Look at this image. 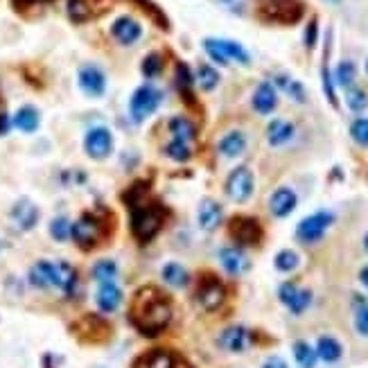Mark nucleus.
<instances>
[{
	"label": "nucleus",
	"mask_w": 368,
	"mask_h": 368,
	"mask_svg": "<svg viewBox=\"0 0 368 368\" xmlns=\"http://www.w3.org/2000/svg\"><path fill=\"white\" fill-rule=\"evenodd\" d=\"M172 319V305L167 296L156 287H142L131 303V321L142 335L154 337Z\"/></svg>",
	"instance_id": "1"
},
{
	"label": "nucleus",
	"mask_w": 368,
	"mask_h": 368,
	"mask_svg": "<svg viewBox=\"0 0 368 368\" xmlns=\"http://www.w3.org/2000/svg\"><path fill=\"white\" fill-rule=\"evenodd\" d=\"M305 5L301 0H262L258 5L260 21L274 25H294L303 19Z\"/></svg>",
	"instance_id": "2"
},
{
	"label": "nucleus",
	"mask_w": 368,
	"mask_h": 368,
	"mask_svg": "<svg viewBox=\"0 0 368 368\" xmlns=\"http://www.w3.org/2000/svg\"><path fill=\"white\" fill-rule=\"evenodd\" d=\"M206 52L210 55L212 61H217L219 66H226L231 61H237L242 66L251 64V55L242 48V43L228 41V39H206L203 41Z\"/></svg>",
	"instance_id": "3"
},
{
	"label": "nucleus",
	"mask_w": 368,
	"mask_h": 368,
	"mask_svg": "<svg viewBox=\"0 0 368 368\" xmlns=\"http://www.w3.org/2000/svg\"><path fill=\"white\" fill-rule=\"evenodd\" d=\"M163 219H165V212L163 208H158V206H140V208L133 210V235H136L140 242H149L151 237L156 235L163 226Z\"/></svg>",
	"instance_id": "4"
},
{
	"label": "nucleus",
	"mask_w": 368,
	"mask_h": 368,
	"mask_svg": "<svg viewBox=\"0 0 368 368\" xmlns=\"http://www.w3.org/2000/svg\"><path fill=\"white\" fill-rule=\"evenodd\" d=\"M160 102H163V91H160V88L151 86V84H145V86L136 88L133 95H131V102H129L131 118L136 122L147 120L149 115L160 106Z\"/></svg>",
	"instance_id": "5"
},
{
	"label": "nucleus",
	"mask_w": 368,
	"mask_h": 368,
	"mask_svg": "<svg viewBox=\"0 0 368 368\" xmlns=\"http://www.w3.org/2000/svg\"><path fill=\"white\" fill-rule=\"evenodd\" d=\"M332 221H335V215L328 212V210H319L310 215V217H305L299 228H296V237L305 244H312V242H319L323 235H326V231L332 226Z\"/></svg>",
	"instance_id": "6"
},
{
	"label": "nucleus",
	"mask_w": 368,
	"mask_h": 368,
	"mask_svg": "<svg viewBox=\"0 0 368 368\" xmlns=\"http://www.w3.org/2000/svg\"><path fill=\"white\" fill-rule=\"evenodd\" d=\"M253 172H251L249 167H237V169H233L231 176H228V181H226V192L233 201H237V203H244L251 194H253Z\"/></svg>",
	"instance_id": "7"
},
{
	"label": "nucleus",
	"mask_w": 368,
	"mask_h": 368,
	"mask_svg": "<svg viewBox=\"0 0 368 368\" xmlns=\"http://www.w3.org/2000/svg\"><path fill=\"white\" fill-rule=\"evenodd\" d=\"M70 237L82 249H93L102 237V224L93 215H84V217L77 219V224H73V235Z\"/></svg>",
	"instance_id": "8"
},
{
	"label": "nucleus",
	"mask_w": 368,
	"mask_h": 368,
	"mask_svg": "<svg viewBox=\"0 0 368 368\" xmlns=\"http://www.w3.org/2000/svg\"><path fill=\"white\" fill-rule=\"evenodd\" d=\"M84 149L91 158H106L113 151V133L106 127H93L84 138Z\"/></svg>",
	"instance_id": "9"
},
{
	"label": "nucleus",
	"mask_w": 368,
	"mask_h": 368,
	"mask_svg": "<svg viewBox=\"0 0 368 368\" xmlns=\"http://www.w3.org/2000/svg\"><path fill=\"white\" fill-rule=\"evenodd\" d=\"M224 299H226V290L224 285L212 276H206L199 283V290H196V301L201 303V308L206 310H217L221 308Z\"/></svg>",
	"instance_id": "10"
},
{
	"label": "nucleus",
	"mask_w": 368,
	"mask_h": 368,
	"mask_svg": "<svg viewBox=\"0 0 368 368\" xmlns=\"http://www.w3.org/2000/svg\"><path fill=\"white\" fill-rule=\"evenodd\" d=\"M231 235L237 244L251 246L262 240V228H260V224L251 217H235V219H231Z\"/></svg>",
	"instance_id": "11"
},
{
	"label": "nucleus",
	"mask_w": 368,
	"mask_h": 368,
	"mask_svg": "<svg viewBox=\"0 0 368 368\" xmlns=\"http://www.w3.org/2000/svg\"><path fill=\"white\" fill-rule=\"evenodd\" d=\"M278 296H281V301L294 314H303L312 303V292L310 290H301V287L294 285V283H283L281 290H278Z\"/></svg>",
	"instance_id": "12"
},
{
	"label": "nucleus",
	"mask_w": 368,
	"mask_h": 368,
	"mask_svg": "<svg viewBox=\"0 0 368 368\" xmlns=\"http://www.w3.org/2000/svg\"><path fill=\"white\" fill-rule=\"evenodd\" d=\"M111 34L120 46H133V43L142 37V28L136 19H131V16H120V19H115V23L111 25Z\"/></svg>",
	"instance_id": "13"
},
{
	"label": "nucleus",
	"mask_w": 368,
	"mask_h": 368,
	"mask_svg": "<svg viewBox=\"0 0 368 368\" xmlns=\"http://www.w3.org/2000/svg\"><path fill=\"white\" fill-rule=\"evenodd\" d=\"M79 88L91 95V97H102L106 93V77L97 66H84L79 68Z\"/></svg>",
	"instance_id": "14"
},
{
	"label": "nucleus",
	"mask_w": 368,
	"mask_h": 368,
	"mask_svg": "<svg viewBox=\"0 0 368 368\" xmlns=\"http://www.w3.org/2000/svg\"><path fill=\"white\" fill-rule=\"evenodd\" d=\"M219 346L228 353H244L251 346V332L244 326H231L221 332Z\"/></svg>",
	"instance_id": "15"
},
{
	"label": "nucleus",
	"mask_w": 368,
	"mask_h": 368,
	"mask_svg": "<svg viewBox=\"0 0 368 368\" xmlns=\"http://www.w3.org/2000/svg\"><path fill=\"white\" fill-rule=\"evenodd\" d=\"M136 368H190V364L167 350H154L142 357Z\"/></svg>",
	"instance_id": "16"
},
{
	"label": "nucleus",
	"mask_w": 368,
	"mask_h": 368,
	"mask_svg": "<svg viewBox=\"0 0 368 368\" xmlns=\"http://www.w3.org/2000/svg\"><path fill=\"white\" fill-rule=\"evenodd\" d=\"M296 203H299V196L292 187H278L269 199V208H271L274 217H287L296 208Z\"/></svg>",
	"instance_id": "17"
},
{
	"label": "nucleus",
	"mask_w": 368,
	"mask_h": 368,
	"mask_svg": "<svg viewBox=\"0 0 368 368\" xmlns=\"http://www.w3.org/2000/svg\"><path fill=\"white\" fill-rule=\"evenodd\" d=\"M253 109L260 113V115H269L276 106H278V93L271 82H262L253 93Z\"/></svg>",
	"instance_id": "18"
},
{
	"label": "nucleus",
	"mask_w": 368,
	"mask_h": 368,
	"mask_svg": "<svg viewBox=\"0 0 368 368\" xmlns=\"http://www.w3.org/2000/svg\"><path fill=\"white\" fill-rule=\"evenodd\" d=\"M219 260H221V267L226 269L228 274H233V276L244 274L246 269H249V258H246V253L240 246L221 249L219 251Z\"/></svg>",
	"instance_id": "19"
},
{
	"label": "nucleus",
	"mask_w": 368,
	"mask_h": 368,
	"mask_svg": "<svg viewBox=\"0 0 368 368\" xmlns=\"http://www.w3.org/2000/svg\"><path fill=\"white\" fill-rule=\"evenodd\" d=\"M30 283L39 290H48V287H57V265L41 260L30 269Z\"/></svg>",
	"instance_id": "20"
},
{
	"label": "nucleus",
	"mask_w": 368,
	"mask_h": 368,
	"mask_svg": "<svg viewBox=\"0 0 368 368\" xmlns=\"http://www.w3.org/2000/svg\"><path fill=\"white\" fill-rule=\"evenodd\" d=\"M97 308L102 312H115L118 310V305L122 301V290L113 281L111 283H100L97 287Z\"/></svg>",
	"instance_id": "21"
},
{
	"label": "nucleus",
	"mask_w": 368,
	"mask_h": 368,
	"mask_svg": "<svg viewBox=\"0 0 368 368\" xmlns=\"http://www.w3.org/2000/svg\"><path fill=\"white\" fill-rule=\"evenodd\" d=\"M294 133H296V127H294L290 120L278 118V120L269 122V127H267V140H269V145L281 147V145H285V142H290V140L294 138Z\"/></svg>",
	"instance_id": "22"
},
{
	"label": "nucleus",
	"mask_w": 368,
	"mask_h": 368,
	"mask_svg": "<svg viewBox=\"0 0 368 368\" xmlns=\"http://www.w3.org/2000/svg\"><path fill=\"white\" fill-rule=\"evenodd\" d=\"M221 206L215 199H203L199 206V226L203 231H215L221 224Z\"/></svg>",
	"instance_id": "23"
},
{
	"label": "nucleus",
	"mask_w": 368,
	"mask_h": 368,
	"mask_svg": "<svg viewBox=\"0 0 368 368\" xmlns=\"http://www.w3.org/2000/svg\"><path fill=\"white\" fill-rule=\"evenodd\" d=\"M12 219L19 224L23 231H30L34 224H37V219H39L37 206H34L32 201H28V199L19 201V203L14 206V210H12Z\"/></svg>",
	"instance_id": "24"
},
{
	"label": "nucleus",
	"mask_w": 368,
	"mask_h": 368,
	"mask_svg": "<svg viewBox=\"0 0 368 368\" xmlns=\"http://www.w3.org/2000/svg\"><path fill=\"white\" fill-rule=\"evenodd\" d=\"M12 124L23 133H34L39 129V124H41V115H39L37 109H34V106H21V109L16 111Z\"/></svg>",
	"instance_id": "25"
},
{
	"label": "nucleus",
	"mask_w": 368,
	"mask_h": 368,
	"mask_svg": "<svg viewBox=\"0 0 368 368\" xmlns=\"http://www.w3.org/2000/svg\"><path fill=\"white\" fill-rule=\"evenodd\" d=\"M217 149H219V154H221V156L235 158V156H240L242 151L246 149V136H244V133H242V131H228L226 136H224V138L219 140Z\"/></svg>",
	"instance_id": "26"
},
{
	"label": "nucleus",
	"mask_w": 368,
	"mask_h": 368,
	"mask_svg": "<svg viewBox=\"0 0 368 368\" xmlns=\"http://www.w3.org/2000/svg\"><path fill=\"white\" fill-rule=\"evenodd\" d=\"M169 131H172V140L178 142H185V145H190L194 140V124L187 120V118H172L169 120Z\"/></svg>",
	"instance_id": "27"
},
{
	"label": "nucleus",
	"mask_w": 368,
	"mask_h": 368,
	"mask_svg": "<svg viewBox=\"0 0 368 368\" xmlns=\"http://www.w3.org/2000/svg\"><path fill=\"white\" fill-rule=\"evenodd\" d=\"M317 357H321L328 364H335L341 357V344L335 337H321L317 344Z\"/></svg>",
	"instance_id": "28"
},
{
	"label": "nucleus",
	"mask_w": 368,
	"mask_h": 368,
	"mask_svg": "<svg viewBox=\"0 0 368 368\" xmlns=\"http://www.w3.org/2000/svg\"><path fill=\"white\" fill-rule=\"evenodd\" d=\"M95 7L91 0H68V16L75 23H84L88 19H93Z\"/></svg>",
	"instance_id": "29"
},
{
	"label": "nucleus",
	"mask_w": 368,
	"mask_h": 368,
	"mask_svg": "<svg viewBox=\"0 0 368 368\" xmlns=\"http://www.w3.org/2000/svg\"><path fill=\"white\" fill-rule=\"evenodd\" d=\"M163 281H165L167 285H172V287H185L187 281H190V276H187V271H185L183 265L169 262V265L163 267Z\"/></svg>",
	"instance_id": "30"
},
{
	"label": "nucleus",
	"mask_w": 368,
	"mask_h": 368,
	"mask_svg": "<svg viewBox=\"0 0 368 368\" xmlns=\"http://www.w3.org/2000/svg\"><path fill=\"white\" fill-rule=\"evenodd\" d=\"M294 357L299 368H314L317 366V350L305 341H296L294 344Z\"/></svg>",
	"instance_id": "31"
},
{
	"label": "nucleus",
	"mask_w": 368,
	"mask_h": 368,
	"mask_svg": "<svg viewBox=\"0 0 368 368\" xmlns=\"http://www.w3.org/2000/svg\"><path fill=\"white\" fill-rule=\"evenodd\" d=\"M77 285V274L68 262H57V287L70 294Z\"/></svg>",
	"instance_id": "32"
},
{
	"label": "nucleus",
	"mask_w": 368,
	"mask_h": 368,
	"mask_svg": "<svg viewBox=\"0 0 368 368\" xmlns=\"http://www.w3.org/2000/svg\"><path fill=\"white\" fill-rule=\"evenodd\" d=\"M355 77H357V66L353 61H341L335 70V79H332V82H337L341 88H353Z\"/></svg>",
	"instance_id": "33"
},
{
	"label": "nucleus",
	"mask_w": 368,
	"mask_h": 368,
	"mask_svg": "<svg viewBox=\"0 0 368 368\" xmlns=\"http://www.w3.org/2000/svg\"><path fill=\"white\" fill-rule=\"evenodd\" d=\"M328 57H330V34H328V46H326V55H323V70H321V77H323V91H326V95H328L330 104H332V106H337L335 82H332V75H330Z\"/></svg>",
	"instance_id": "34"
},
{
	"label": "nucleus",
	"mask_w": 368,
	"mask_h": 368,
	"mask_svg": "<svg viewBox=\"0 0 368 368\" xmlns=\"http://www.w3.org/2000/svg\"><path fill=\"white\" fill-rule=\"evenodd\" d=\"M196 84H199L203 91H212V88H217V84H219V73L212 66L203 64V66H199V70H196Z\"/></svg>",
	"instance_id": "35"
},
{
	"label": "nucleus",
	"mask_w": 368,
	"mask_h": 368,
	"mask_svg": "<svg viewBox=\"0 0 368 368\" xmlns=\"http://www.w3.org/2000/svg\"><path fill=\"white\" fill-rule=\"evenodd\" d=\"M118 276V267H115L113 260H102L93 267V278L97 283H111Z\"/></svg>",
	"instance_id": "36"
},
{
	"label": "nucleus",
	"mask_w": 368,
	"mask_h": 368,
	"mask_svg": "<svg viewBox=\"0 0 368 368\" xmlns=\"http://www.w3.org/2000/svg\"><path fill=\"white\" fill-rule=\"evenodd\" d=\"M163 68H165V59L163 55H158V52H151V55H147L145 61H142V75L145 77H158L163 73Z\"/></svg>",
	"instance_id": "37"
},
{
	"label": "nucleus",
	"mask_w": 368,
	"mask_h": 368,
	"mask_svg": "<svg viewBox=\"0 0 368 368\" xmlns=\"http://www.w3.org/2000/svg\"><path fill=\"white\" fill-rule=\"evenodd\" d=\"M50 235L57 242H66L73 235V224L68 221V217H55L50 221Z\"/></svg>",
	"instance_id": "38"
},
{
	"label": "nucleus",
	"mask_w": 368,
	"mask_h": 368,
	"mask_svg": "<svg viewBox=\"0 0 368 368\" xmlns=\"http://www.w3.org/2000/svg\"><path fill=\"white\" fill-rule=\"evenodd\" d=\"M301 262V258L296 251H290V249H285L281 251V253L276 256V269L278 271H294L296 267H299Z\"/></svg>",
	"instance_id": "39"
},
{
	"label": "nucleus",
	"mask_w": 368,
	"mask_h": 368,
	"mask_svg": "<svg viewBox=\"0 0 368 368\" xmlns=\"http://www.w3.org/2000/svg\"><path fill=\"white\" fill-rule=\"evenodd\" d=\"M278 86L281 88H285L287 91V95L290 97H294L296 102H305V88L296 82V79H292V77H278Z\"/></svg>",
	"instance_id": "40"
},
{
	"label": "nucleus",
	"mask_w": 368,
	"mask_h": 368,
	"mask_svg": "<svg viewBox=\"0 0 368 368\" xmlns=\"http://www.w3.org/2000/svg\"><path fill=\"white\" fill-rule=\"evenodd\" d=\"M350 136L355 138L357 145L368 147V118H357L350 124Z\"/></svg>",
	"instance_id": "41"
},
{
	"label": "nucleus",
	"mask_w": 368,
	"mask_h": 368,
	"mask_svg": "<svg viewBox=\"0 0 368 368\" xmlns=\"http://www.w3.org/2000/svg\"><path fill=\"white\" fill-rule=\"evenodd\" d=\"M346 102H348L350 109L359 113L368 106V95H366V91H362V88H348Z\"/></svg>",
	"instance_id": "42"
},
{
	"label": "nucleus",
	"mask_w": 368,
	"mask_h": 368,
	"mask_svg": "<svg viewBox=\"0 0 368 368\" xmlns=\"http://www.w3.org/2000/svg\"><path fill=\"white\" fill-rule=\"evenodd\" d=\"M165 154L169 156V158H174V160H178V163H183V160H187L190 158V145H185V142H178V140H172L169 145L165 147Z\"/></svg>",
	"instance_id": "43"
},
{
	"label": "nucleus",
	"mask_w": 368,
	"mask_h": 368,
	"mask_svg": "<svg viewBox=\"0 0 368 368\" xmlns=\"http://www.w3.org/2000/svg\"><path fill=\"white\" fill-rule=\"evenodd\" d=\"M176 82H178V88H181V93L187 95V88H192V73L187 70L185 64L176 66Z\"/></svg>",
	"instance_id": "44"
},
{
	"label": "nucleus",
	"mask_w": 368,
	"mask_h": 368,
	"mask_svg": "<svg viewBox=\"0 0 368 368\" xmlns=\"http://www.w3.org/2000/svg\"><path fill=\"white\" fill-rule=\"evenodd\" d=\"M355 328L359 335L368 337V305H362V308L357 310L355 314Z\"/></svg>",
	"instance_id": "45"
},
{
	"label": "nucleus",
	"mask_w": 368,
	"mask_h": 368,
	"mask_svg": "<svg viewBox=\"0 0 368 368\" xmlns=\"http://www.w3.org/2000/svg\"><path fill=\"white\" fill-rule=\"evenodd\" d=\"M317 34H319V23H317V19H312L308 30H305V46H308V50L317 46Z\"/></svg>",
	"instance_id": "46"
},
{
	"label": "nucleus",
	"mask_w": 368,
	"mask_h": 368,
	"mask_svg": "<svg viewBox=\"0 0 368 368\" xmlns=\"http://www.w3.org/2000/svg\"><path fill=\"white\" fill-rule=\"evenodd\" d=\"M262 368H290V366H287V362H285V359H281V357H269L267 362L262 364Z\"/></svg>",
	"instance_id": "47"
},
{
	"label": "nucleus",
	"mask_w": 368,
	"mask_h": 368,
	"mask_svg": "<svg viewBox=\"0 0 368 368\" xmlns=\"http://www.w3.org/2000/svg\"><path fill=\"white\" fill-rule=\"evenodd\" d=\"M7 129H10V118L5 113H0V133H7Z\"/></svg>",
	"instance_id": "48"
},
{
	"label": "nucleus",
	"mask_w": 368,
	"mask_h": 368,
	"mask_svg": "<svg viewBox=\"0 0 368 368\" xmlns=\"http://www.w3.org/2000/svg\"><path fill=\"white\" fill-rule=\"evenodd\" d=\"M359 278H362V283H364V287L368 290V265L362 269V274H359Z\"/></svg>",
	"instance_id": "49"
},
{
	"label": "nucleus",
	"mask_w": 368,
	"mask_h": 368,
	"mask_svg": "<svg viewBox=\"0 0 368 368\" xmlns=\"http://www.w3.org/2000/svg\"><path fill=\"white\" fill-rule=\"evenodd\" d=\"M19 3V0H16ZM41 3H50V0H23V5H41Z\"/></svg>",
	"instance_id": "50"
},
{
	"label": "nucleus",
	"mask_w": 368,
	"mask_h": 368,
	"mask_svg": "<svg viewBox=\"0 0 368 368\" xmlns=\"http://www.w3.org/2000/svg\"><path fill=\"white\" fill-rule=\"evenodd\" d=\"M364 246H366V251H368V233H366V237H364Z\"/></svg>",
	"instance_id": "51"
},
{
	"label": "nucleus",
	"mask_w": 368,
	"mask_h": 368,
	"mask_svg": "<svg viewBox=\"0 0 368 368\" xmlns=\"http://www.w3.org/2000/svg\"><path fill=\"white\" fill-rule=\"evenodd\" d=\"M366 75H368V61H366Z\"/></svg>",
	"instance_id": "52"
},
{
	"label": "nucleus",
	"mask_w": 368,
	"mask_h": 368,
	"mask_svg": "<svg viewBox=\"0 0 368 368\" xmlns=\"http://www.w3.org/2000/svg\"><path fill=\"white\" fill-rule=\"evenodd\" d=\"M330 3H337V0H330Z\"/></svg>",
	"instance_id": "53"
},
{
	"label": "nucleus",
	"mask_w": 368,
	"mask_h": 368,
	"mask_svg": "<svg viewBox=\"0 0 368 368\" xmlns=\"http://www.w3.org/2000/svg\"><path fill=\"white\" fill-rule=\"evenodd\" d=\"M224 3H231V0H224Z\"/></svg>",
	"instance_id": "54"
}]
</instances>
